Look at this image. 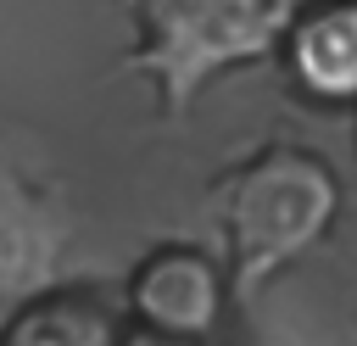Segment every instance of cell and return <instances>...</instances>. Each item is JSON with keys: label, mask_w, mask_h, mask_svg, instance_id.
I'll use <instances>...</instances> for the list:
<instances>
[{"label": "cell", "mask_w": 357, "mask_h": 346, "mask_svg": "<svg viewBox=\"0 0 357 346\" xmlns=\"http://www.w3.org/2000/svg\"><path fill=\"white\" fill-rule=\"evenodd\" d=\"M218 234L229 257L234 301H251L307 246H318L340 212L335 167L301 145H268L218 179Z\"/></svg>", "instance_id": "obj_1"}, {"label": "cell", "mask_w": 357, "mask_h": 346, "mask_svg": "<svg viewBox=\"0 0 357 346\" xmlns=\"http://www.w3.org/2000/svg\"><path fill=\"white\" fill-rule=\"evenodd\" d=\"M301 6L307 0H128V67L151 78L162 117H184L218 73L279 56Z\"/></svg>", "instance_id": "obj_2"}, {"label": "cell", "mask_w": 357, "mask_h": 346, "mask_svg": "<svg viewBox=\"0 0 357 346\" xmlns=\"http://www.w3.org/2000/svg\"><path fill=\"white\" fill-rule=\"evenodd\" d=\"M229 279L223 262L201 246H156L134 262L128 273V318L145 335L162 340H201L218 329L223 301H229Z\"/></svg>", "instance_id": "obj_3"}, {"label": "cell", "mask_w": 357, "mask_h": 346, "mask_svg": "<svg viewBox=\"0 0 357 346\" xmlns=\"http://www.w3.org/2000/svg\"><path fill=\"white\" fill-rule=\"evenodd\" d=\"M279 61L318 106H357V0H307L284 28Z\"/></svg>", "instance_id": "obj_4"}, {"label": "cell", "mask_w": 357, "mask_h": 346, "mask_svg": "<svg viewBox=\"0 0 357 346\" xmlns=\"http://www.w3.org/2000/svg\"><path fill=\"white\" fill-rule=\"evenodd\" d=\"M61 262V218L39 190L0 167V324L56 279Z\"/></svg>", "instance_id": "obj_5"}, {"label": "cell", "mask_w": 357, "mask_h": 346, "mask_svg": "<svg viewBox=\"0 0 357 346\" xmlns=\"http://www.w3.org/2000/svg\"><path fill=\"white\" fill-rule=\"evenodd\" d=\"M128 329H134L128 307L112 313V301H100V290L45 285L0 324V340H11V346H112Z\"/></svg>", "instance_id": "obj_6"}]
</instances>
